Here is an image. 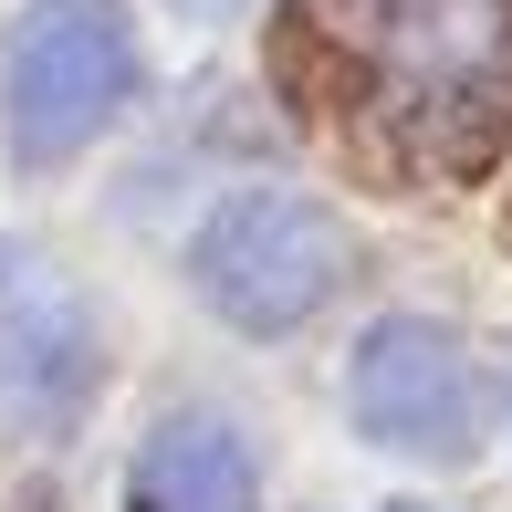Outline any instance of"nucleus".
Returning a JSON list of instances; mask_svg holds the SVG:
<instances>
[{
    "mask_svg": "<svg viewBox=\"0 0 512 512\" xmlns=\"http://www.w3.org/2000/svg\"><path fill=\"white\" fill-rule=\"evenodd\" d=\"M356 429L387 439V450H408V460H460L471 429H481L460 335H439V324H418V314L366 324V345H356Z\"/></svg>",
    "mask_w": 512,
    "mask_h": 512,
    "instance_id": "obj_5",
    "label": "nucleus"
},
{
    "mask_svg": "<svg viewBox=\"0 0 512 512\" xmlns=\"http://www.w3.org/2000/svg\"><path fill=\"white\" fill-rule=\"evenodd\" d=\"M189 283L241 335H293L345 283V230L304 189H230L189 241Z\"/></svg>",
    "mask_w": 512,
    "mask_h": 512,
    "instance_id": "obj_2",
    "label": "nucleus"
},
{
    "mask_svg": "<svg viewBox=\"0 0 512 512\" xmlns=\"http://www.w3.org/2000/svg\"><path fill=\"white\" fill-rule=\"evenodd\" d=\"M262 471H251V439L209 408H178L136 439L126 460V512H251Z\"/></svg>",
    "mask_w": 512,
    "mask_h": 512,
    "instance_id": "obj_6",
    "label": "nucleus"
},
{
    "mask_svg": "<svg viewBox=\"0 0 512 512\" xmlns=\"http://www.w3.org/2000/svg\"><path fill=\"white\" fill-rule=\"evenodd\" d=\"M136 95V32L115 0H32L0 53V115H11L21 168H63L74 147L126 115Z\"/></svg>",
    "mask_w": 512,
    "mask_h": 512,
    "instance_id": "obj_1",
    "label": "nucleus"
},
{
    "mask_svg": "<svg viewBox=\"0 0 512 512\" xmlns=\"http://www.w3.org/2000/svg\"><path fill=\"white\" fill-rule=\"evenodd\" d=\"M95 377H105V335H95L84 283L42 251L0 241V429L21 439L74 429Z\"/></svg>",
    "mask_w": 512,
    "mask_h": 512,
    "instance_id": "obj_4",
    "label": "nucleus"
},
{
    "mask_svg": "<svg viewBox=\"0 0 512 512\" xmlns=\"http://www.w3.org/2000/svg\"><path fill=\"white\" fill-rule=\"evenodd\" d=\"M345 42L418 126L512 95V0H345Z\"/></svg>",
    "mask_w": 512,
    "mask_h": 512,
    "instance_id": "obj_3",
    "label": "nucleus"
}]
</instances>
